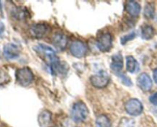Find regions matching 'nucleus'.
Instances as JSON below:
<instances>
[{
  "label": "nucleus",
  "instance_id": "17",
  "mask_svg": "<svg viewBox=\"0 0 157 127\" xmlns=\"http://www.w3.org/2000/svg\"><path fill=\"white\" fill-rule=\"evenodd\" d=\"M51 116H52L51 113L47 110H44L42 113H40V115L38 116V122H39L40 125L41 127L47 125L51 122Z\"/></svg>",
  "mask_w": 157,
  "mask_h": 127
},
{
  "label": "nucleus",
  "instance_id": "4",
  "mask_svg": "<svg viewBox=\"0 0 157 127\" xmlns=\"http://www.w3.org/2000/svg\"><path fill=\"white\" fill-rule=\"evenodd\" d=\"M90 83L96 88H104L110 82V77L104 70H101L90 78Z\"/></svg>",
  "mask_w": 157,
  "mask_h": 127
},
{
  "label": "nucleus",
  "instance_id": "6",
  "mask_svg": "<svg viewBox=\"0 0 157 127\" xmlns=\"http://www.w3.org/2000/svg\"><path fill=\"white\" fill-rule=\"evenodd\" d=\"M87 51V47L81 41H75L72 42L70 47V52L73 56L78 58H83Z\"/></svg>",
  "mask_w": 157,
  "mask_h": 127
},
{
  "label": "nucleus",
  "instance_id": "25",
  "mask_svg": "<svg viewBox=\"0 0 157 127\" xmlns=\"http://www.w3.org/2000/svg\"><path fill=\"white\" fill-rule=\"evenodd\" d=\"M53 127H58V126H53Z\"/></svg>",
  "mask_w": 157,
  "mask_h": 127
},
{
  "label": "nucleus",
  "instance_id": "23",
  "mask_svg": "<svg viewBox=\"0 0 157 127\" xmlns=\"http://www.w3.org/2000/svg\"><path fill=\"white\" fill-rule=\"evenodd\" d=\"M153 79H154L155 83L157 84V68L153 70Z\"/></svg>",
  "mask_w": 157,
  "mask_h": 127
},
{
  "label": "nucleus",
  "instance_id": "10",
  "mask_svg": "<svg viewBox=\"0 0 157 127\" xmlns=\"http://www.w3.org/2000/svg\"><path fill=\"white\" fill-rule=\"evenodd\" d=\"M52 43L58 50H64L67 44V38L65 35L59 32V33H56L53 36Z\"/></svg>",
  "mask_w": 157,
  "mask_h": 127
},
{
  "label": "nucleus",
  "instance_id": "21",
  "mask_svg": "<svg viewBox=\"0 0 157 127\" xmlns=\"http://www.w3.org/2000/svg\"><path fill=\"white\" fill-rule=\"evenodd\" d=\"M118 76L121 77V80H122V82L124 83L125 85L129 86V87H130V86H132V81L130 78H128L127 76H125L124 74H118Z\"/></svg>",
  "mask_w": 157,
  "mask_h": 127
},
{
  "label": "nucleus",
  "instance_id": "12",
  "mask_svg": "<svg viewBox=\"0 0 157 127\" xmlns=\"http://www.w3.org/2000/svg\"><path fill=\"white\" fill-rule=\"evenodd\" d=\"M126 10L129 15L133 17H137L140 13L141 6L136 1H129L126 5Z\"/></svg>",
  "mask_w": 157,
  "mask_h": 127
},
{
  "label": "nucleus",
  "instance_id": "9",
  "mask_svg": "<svg viewBox=\"0 0 157 127\" xmlns=\"http://www.w3.org/2000/svg\"><path fill=\"white\" fill-rule=\"evenodd\" d=\"M137 85L143 91H149L153 87V81L147 73H143L138 77Z\"/></svg>",
  "mask_w": 157,
  "mask_h": 127
},
{
  "label": "nucleus",
  "instance_id": "22",
  "mask_svg": "<svg viewBox=\"0 0 157 127\" xmlns=\"http://www.w3.org/2000/svg\"><path fill=\"white\" fill-rule=\"evenodd\" d=\"M150 101L154 106H157V92L153 93L150 97Z\"/></svg>",
  "mask_w": 157,
  "mask_h": 127
},
{
  "label": "nucleus",
  "instance_id": "24",
  "mask_svg": "<svg viewBox=\"0 0 157 127\" xmlns=\"http://www.w3.org/2000/svg\"><path fill=\"white\" fill-rule=\"evenodd\" d=\"M4 30H5L4 24H3V23L0 22V35H2V34L3 33Z\"/></svg>",
  "mask_w": 157,
  "mask_h": 127
},
{
  "label": "nucleus",
  "instance_id": "3",
  "mask_svg": "<svg viewBox=\"0 0 157 127\" xmlns=\"http://www.w3.org/2000/svg\"><path fill=\"white\" fill-rule=\"evenodd\" d=\"M16 81L19 85L27 87L33 81L34 75L32 71L29 67H22L18 69L15 72Z\"/></svg>",
  "mask_w": 157,
  "mask_h": 127
},
{
  "label": "nucleus",
  "instance_id": "18",
  "mask_svg": "<svg viewBox=\"0 0 157 127\" xmlns=\"http://www.w3.org/2000/svg\"><path fill=\"white\" fill-rule=\"evenodd\" d=\"M144 15L147 18H153L155 15V7L153 4L146 5L145 9H144Z\"/></svg>",
  "mask_w": 157,
  "mask_h": 127
},
{
  "label": "nucleus",
  "instance_id": "15",
  "mask_svg": "<svg viewBox=\"0 0 157 127\" xmlns=\"http://www.w3.org/2000/svg\"><path fill=\"white\" fill-rule=\"evenodd\" d=\"M155 34L154 28L151 25L144 24L141 28V37L144 40H150L153 38Z\"/></svg>",
  "mask_w": 157,
  "mask_h": 127
},
{
  "label": "nucleus",
  "instance_id": "16",
  "mask_svg": "<svg viewBox=\"0 0 157 127\" xmlns=\"http://www.w3.org/2000/svg\"><path fill=\"white\" fill-rule=\"evenodd\" d=\"M96 125L97 127H111V122L106 115L101 114L97 117Z\"/></svg>",
  "mask_w": 157,
  "mask_h": 127
},
{
  "label": "nucleus",
  "instance_id": "14",
  "mask_svg": "<svg viewBox=\"0 0 157 127\" xmlns=\"http://www.w3.org/2000/svg\"><path fill=\"white\" fill-rule=\"evenodd\" d=\"M127 70L131 73H134L139 70V64L133 56L127 57Z\"/></svg>",
  "mask_w": 157,
  "mask_h": 127
},
{
  "label": "nucleus",
  "instance_id": "1",
  "mask_svg": "<svg viewBox=\"0 0 157 127\" xmlns=\"http://www.w3.org/2000/svg\"><path fill=\"white\" fill-rule=\"evenodd\" d=\"M35 50L38 52V54L41 56V58L48 62L49 64L51 70L54 74L58 73L67 72V70L64 69V66L60 62L59 58L55 54V50L52 47L45 45L44 44H39L35 46Z\"/></svg>",
  "mask_w": 157,
  "mask_h": 127
},
{
  "label": "nucleus",
  "instance_id": "11",
  "mask_svg": "<svg viewBox=\"0 0 157 127\" xmlns=\"http://www.w3.org/2000/svg\"><path fill=\"white\" fill-rule=\"evenodd\" d=\"M48 30V27L45 24L43 23H38L35 24L31 27L30 32L32 36L36 38H41L47 33Z\"/></svg>",
  "mask_w": 157,
  "mask_h": 127
},
{
  "label": "nucleus",
  "instance_id": "13",
  "mask_svg": "<svg viewBox=\"0 0 157 127\" xmlns=\"http://www.w3.org/2000/svg\"><path fill=\"white\" fill-rule=\"evenodd\" d=\"M110 67L113 71L120 73L123 69V57L121 54H116L113 55L110 63Z\"/></svg>",
  "mask_w": 157,
  "mask_h": 127
},
{
  "label": "nucleus",
  "instance_id": "8",
  "mask_svg": "<svg viewBox=\"0 0 157 127\" xmlns=\"http://www.w3.org/2000/svg\"><path fill=\"white\" fill-rule=\"evenodd\" d=\"M98 49L101 52H107L112 47V36L110 33H104L99 37L97 41Z\"/></svg>",
  "mask_w": 157,
  "mask_h": 127
},
{
  "label": "nucleus",
  "instance_id": "7",
  "mask_svg": "<svg viewBox=\"0 0 157 127\" xmlns=\"http://www.w3.org/2000/svg\"><path fill=\"white\" fill-rule=\"evenodd\" d=\"M20 51L21 49L19 46L13 43H8L3 48V54L7 60L16 59L19 56Z\"/></svg>",
  "mask_w": 157,
  "mask_h": 127
},
{
  "label": "nucleus",
  "instance_id": "2",
  "mask_svg": "<svg viewBox=\"0 0 157 127\" xmlns=\"http://www.w3.org/2000/svg\"><path fill=\"white\" fill-rule=\"evenodd\" d=\"M71 118L75 122H84L88 115V109L84 103L76 102L71 108Z\"/></svg>",
  "mask_w": 157,
  "mask_h": 127
},
{
  "label": "nucleus",
  "instance_id": "20",
  "mask_svg": "<svg viewBox=\"0 0 157 127\" xmlns=\"http://www.w3.org/2000/svg\"><path fill=\"white\" fill-rule=\"evenodd\" d=\"M136 37V33L135 32H131L129 35H126L124 36H123L122 38H121V43L122 44H125L126 43H127L128 41H131L133 38Z\"/></svg>",
  "mask_w": 157,
  "mask_h": 127
},
{
  "label": "nucleus",
  "instance_id": "19",
  "mask_svg": "<svg viewBox=\"0 0 157 127\" xmlns=\"http://www.w3.org/2000/svg\"><path fill=\"white\" fill-rule=\"evenodd\" d=\"M12 16L14 18H17V19H21V18H24L25 16V12L18 8V9H16L15 10L13 11Z\"/></svg>",
  "mask_w": 157,
  "mask_h": 127
},
{
  "label": "nucleus",
  "instance_id": "5",
  "mask_svg": "<svg viewBox=\"0 0 157 127\" xmlns=\"http://www.w3.org/2000/svg\"><path fill=\"white\" fill-rule=\"evenodd\" d=\"M125 110L128 114L131 116H139L144 110L142 103L137 99H130L126 103Z\"/></svg>",
  "mask_w": 157,
  "mask_h": 127
}]
</instances>
